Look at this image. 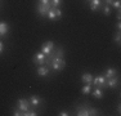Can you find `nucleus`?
I'll list each match as a JSON object with an SVG mask.
<instances>
[{
    "label": "nucleus",
    "instance_id": "f257e3e1",
    "mask_svg": "<svg viewBox=\"0 0 121 116\" xmlns=\"http://www.w3.org/2000/svg\"><path fill=\"white\" fill-rule=\"evenodd\" d=\"M99 114V111H98L97 108H91V107H89L88 104H84V106H79L77 107V114L79 116H90V115H98Z\"/></svg>",
    "mask_w": 121,
    "mask_h": 116
},
{
    "label": "nucleus",
    "instance_id": "f03ea898",
    "mask_svg": "<svg viewBox=\"0 0 121 116\" xmlns=\"http://www.w3.org/2000/svg\"><path fill=\"white\" fill-rule=\"evenodd\" d=\"M17 108L21 112H26L27 110H30V102H28V99H26V98H21V99L17 101Z\"/></svg>",
    "mask_w": 121,
    "mask_h": 116
},
{
    "label": "nucleus",
    "instance_id": "7ed1b4c3",
    "mask_svg": "<svg viewBox=\"0 0 121 116\" xmlns=\"http://www.w3.org/2000/svg\"><path fill=\"white\" fill-rule=\"evenodd\" d=\"M60 16H62V10H60L59 8H52V9L47 13V17L49 19H52V21L59 18Z\"/></svg>",
    "mask_w": 121,
    "mask_h": 116
},
{
    "label": "nucleus",
    "instance_id": "20e7f679",
    "mask_svg": "<svg viewBox=\"0 0 121 116\" xmlns=\"http://www.w3.org/2000/svg\"><path fill=\"white\" fill-rule=\"evenodd\" d=\"M52 9V4H41V3H39L37 4V13L40 14V16H47V13L49 10Z\"/></svg>",
    "mask_w": 121,
    "mask_h": 116
},
{
    "label": "nucleus",
    "instance_id": "39448f33",
    "mask_svg": "<svg viewBox=\"0 0 121 116\" xmlns=\"http://www.w3.org/2000/svg\"><path fill=\"white\" fill-rule=\"evenodd\" d=\"M45 59H47V56H45L43 52H40V53H36L35 56H34V63L37 66H41L45 63Z\"/></svg>",
    "mask_w": 121,
    "mask_h": 116
},
{
    "label": "nucleus",
    "instance_id": "423d86ee",
    "mask_svg": "<svg viewBox=\"0 0 121 116\" xmlns=\"http://www.w3.org/2000/svg\"><path fill=\"white\" fill-rule=\"evenodd\" d=\"M91 84L95 85L97 88H106V77L104 76H97L93 79Z\"/></svg>",
    "mask_w": 121,
    "mask_h": 116
},
{
    "label": "nucleus",
    "instance_id": "0eeeda50",
    "mask_svg": "<svg viewBox=\"0 0 121 116\" xmlns=\"http://www.w3.org/2000/svg\"><path fill=\"white\" fill-rule=\"evenodd\" d=\"M53 49H54V44H53V41H47L44 45H41V52L45 54V56L50 53V52L53 50Z\"/></svg>",
    "mask_w": 121,
    "mask_h": 116
},
{
    "label": "nucleus",
    "instance_id": "6e6552de",
    "mask_svg": "<svg viewBox=\"0 0 121 116\" xmlns=\"http://www.w3.org/2000/svg\"><path fill=\"white\" fill-rule=\"evenodd\" d=\"M37 76H40V77H44V76H48L49 75V68L47 67V66H39L37 67Z\"/></svg>",
    "mask_w": 121,
    "mask_h": 116
},
{
    "label": "nucleus",
    "instance_id": "1a4fd4ad",
    "mask_svg": "<svg viewBox=\"0 0 121 116\" xmlns=\"http://www.w3.org/2000/svg\"><path fill=\"white\" fill-rule=\"evenodd\" d=\"M119 83V79L117 77H109V79H106V88H115Z\"/></svg>",
    "mask_w": 121,
    "mask_h": 116
},
{
    "label": "nucleus",
    "instance_id": "9d476101",
    "mask_svg": "<svg viewBox=\"0 0 121 116\" xmlns=\"http://www.w3.org/2000/svg\"><path fill=\"white\" fill-rule=\"evenodd\" d=\"M9 31V26L5 22H0V36H5Z\"/></svg>",
    "mask_w": 121,
    "mask_h": 116
},
{
    "label": "nucleus",
    "instance_id": "9b49d317",
    "mask_svg": "<svg viewBox=\"0 0 121 116\" xmlns=\"http://www.w3.org/2000/svg\"><path fill=\"white\" fill-rule=\"evenodd\" d=\"M81 81H82V83H85V84H91V81H93V76H91L89 72H86V74H82Z\"/></svg>",
    "mask_w": 121,
    "mask_h": 116
},
{
    "label": "nucleus",
    "instance_id": "f8f14e48",
    "mask_svg": "<svg viewBox=\"0 0 121 116\" xmlns=\"http://www.w3.org/2000/svg\"><path fill=\"white\" fill-rule=\"evenodd\" d=\"M100 4H102V1H100V0H90V9L91 10L99 9Z\"/></svg>",
    "mask_w": 121,
    "mask_h": 116
},
{
    "label": "nucleus",
    "instance_id": "ddd939ff",
    "mask_svg": "<svg viewBox=\"0 0 121 116\" xmlns=\"http://www.w3.org/2000/svg\"><path fill=\"white\" fill-rule=\"evenodd\" d=\"M28 102H30L31 106H39L40 104V98L37 97V95H31L30 99H28Z\"/></svg>",
    "mask_w": 121,
    "mask_h": 116
},
{
    "label": "nucleus",
    "instance_id": "4468645a",
    "mask_svg": "<svg viewBox=\"0 0 121 116\" xmlns=\"http://www.w3.org/2000/svg\"><path fill=\"white\" fill-rule=\"evenodd\" d=\"M115 74H116V70L112 68V67H108V68H107V71H106V74H104V77H106V79L113 77V76H115Z\"/></svg>",
    "mask_w": 121,
    "mask_h": 116
},
{
    "label": "nucleus",
    "instance_id": "2eb2a0df",
    "mask_svg": "<svg viewBox=\"0 0 121 116\" xmlns=\"http://www.w3.org/2000/svg\"><path fill=\"white\" fill-rule=\"evenodd\" d=\"M93 97L98 98V99L103 98V92H102V89H100V88H95V89H94V90H93Z\"/></svg>",
    "mask_w": 121,
    "mask_h": 116
},
{
    "label": "nucleus",
    "instance_id": "dca6fc26",
    "mask_svg": "<svg viewBox=\"0 0 121 116\" xmlns=\"http://www.w3.org/2000/svg\"><path fill=\"white\" fill-rule=\"evenodd\" d=\"M81 93L82 94H89V93H91V84H86L85 86H82Z\"/></svg>",
    "mask_w": 121,
    "mask_h": 116
},
{
    "label": "nucleus",
    "instance_id": "f3484780",
    "mask_svg": "<svg viewBox=\"0 0 121 116\" xmlns=\"http://www.w3.org/2000/svg\"><path fill=\"white\" fill-rule=\"evenodd\" d=\"M63 0H50V4H52V8H59V5L62 4Z\"/></svg>",
    "mask_w": 121,
    "mask_h": 116
},
{
    "label": "nucleus",
    "instance_id": "a211bd4d",
    "mask_svg": "<svg viewBox=\"0 0 121 116\" xmlns=\"http://www.w3.org/2000/svg\"><path fill=\"white\" fill-rule=\"evenodd\" d=\"M36 111L35 110H27L26 112H22V116H36Z\"/></svg>",
    "mask_w": 121,
    "mask_h": 116
},
{
    "label": "nucleus",
    "instance_id": "6ab92c4d",
    "mask_svg": "<svg viewBox=\"0 0 121 116\" xmlns=\"http://www.w3.org/2000/svg\"><path fill=\"white\" fill-rule=\"evenodd\" d=\"M120 40H121V35H120V31H117V34L115 35V37H113V41L119 45L120 44Z\"/></svg>",
    "mask_w": 121,
    "mask_h": 116
},
{
    "label": "nucleus",
    "instance_id": "aec40b11",
    "mask_svg": "<svg viewBox=\"0 0 121 116\" xmlns=\"http://www.w3.org/2000/svg\"><path fill=\"white\" fill-rule=\"evenodd\" d=\"M120 5H121V1H120V0H115L113 4H112V7L116 8L117 10H120Z\"/></svg>",
    "mask_w": 121,
    "mask_h": 116
},
{
    "label": "nucleus",
    "instance_id": "412c9836",
    "mask_svg": "<svg viewBox=\"0 0 121 116\" xmlns=\"http://www.w3.org/2000/svg\"><path fill=\"white\" fill-rule=\"evenodd\" d=\"M104 14L106 16H109V14H111V7H109V5H104Z\"/></svg>",
    "mask_w": 121,
    "mask_h": 116
},
{
    "label": "nucleus",
    "instance_id": "4be33fe9",
    "mask_svg": "<svg viewBox=\"0 0 121 116\" xmlns=\"http://www.w3.org/2000/svg\"><path fill=\"white\" fill-rule=\"evenodd\" d=\"M13 115H14V116H21V115H22V112H21V111H19V110H18V108H17V110H14V112H13Z\"/></svg>",
    "mask_w": 121,
    "mask_h": 116
},
{
    "label": "nucleus",
    "instance_id": "5701e85b",
    "mask_svg": "<svg viewBox=\"0 0 121 116\" xmlns=\"http://www.w3.org/2000/svg\"><path fill=\"white\" fill-rule=\"evenodd\" d=\"M113 1H115V0H104L106 5H109V7H111V5L113 4Z\"/></svg>",
    "mask_w": 121,
    "mask_h": 116
},
{
    "label": "nucleus",
    "instance_id": "b1692460",
    "mask_svg": "<svg viewBox=\"0 0 121 116\" xmlns=\"http://www.w3.org/2000/svg\"><path fill=\"white\" fill-rule=\"evenodd\" d=\"M39 3H41V4H50V0H40Z\"/></svg>",
    "mask_w": 121,
    "mask_h": 116
},
{
    "label": "nucleus",
    "instance_id": "393cba45",
    "mask_svg": "<svg viewBox=\"0 0 121 116\" xmlns=\"http://www.w3.org/2000/svg\"><path fill=\"white\" fill-rule=\"evenodd\" d=\"M59 115H60V116H67V115H68V112H67V111H60V112H59Z\"/></svg>",
    "mask_w": 121,
    "mask_h": 116
},
{
    "label": "nucleus",
    "instance_id": "a878e982",
    "mask_svg": "<svg viewBox=\"0 0 121 116\" xmlns=\"http://www.w3.org/2000/svg\"><path fill=\"white\" fill-rule=\"evenodd\" d=\"M3 50H4V45H3V43L0 41V54L3 53Z\"/></svg>",
    "mask_w": 121,
    "mask_h": 116
},
{
    "label": "nucleus",
    "instance_id": "bb28decb",
    "mask_svg": "<svg viewBox=\"0 0 121 116\" xmlns=\"http://www.w3.org/2000/svg\"><path fill=\"white\" fill-rule=\"evenodd\" d=\"M116 28H117L119 31L121 30V23H120V22H117V25H116Z\"/></svg>",
    "mask_w": 121,
    "mask_h": 116
},
{
    "label": "nucleus",
    "instance_id": "cd10ccee",
    "mask_svg": "<svg viewBox=\"0 0 121 116\" xmlns=\"http://www.w3.org/2000/svg\"><path fill=\"white\" fill-rule=\"evenodd\" d=\"M117 19H119V21H120V19H121V16H120V12H119V13H117Z\"/></svg>",
    "mask_w": 121,
    "mask_h": 116
},
{
    "label": "nucleus",
    "instance_id": "c85d7f7f",
    "mask_svg": "<svg viewBox=\"0 0 121 116\" xmlns=\"http://www.w3.org/2000/svg\"><path fill=\"white\" fill-rule=\"evenodd\" d=\"M86 1H90V0H86Z\"/></svg>",
    "mask_w": 121,
    "mask_h": 116
}]
</instances>
